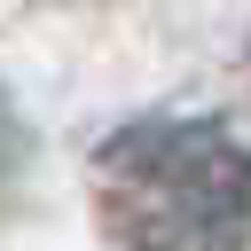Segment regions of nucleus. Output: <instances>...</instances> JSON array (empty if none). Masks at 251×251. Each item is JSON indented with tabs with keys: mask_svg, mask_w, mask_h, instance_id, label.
<instances>
[{
	"mask_svg": "<svg viewBox=\"0 0 251 251\" xmlns=\"http://www.w3.org/2000/svg\"><path fill=\"white\" fill-rule=\"evenodd\" d=\"M86 188L118 251H243L251 243V149L220 118H180V110L126 118L94 149Z\"/></svg>",
	"mask_w": 251,
	"mask_h": 251,
	"instance_id": "1",
	"label": "nucleus"
},
{
	"mask_svg": "<svg viewBox=\"0 0 251 251\" xmlns=\"http://www.w3.org/2000/svg\"><path fill=\"white\" fill-rule=\"evenodd\" d=\"M16 180H24V126H16V110L0 94V196H16Z\"/></svg>",
	"mask_w": 251,
	"mask_h": 251,
	"instance_id": "2",
	"label": "nucleus"
}]
</instances>
